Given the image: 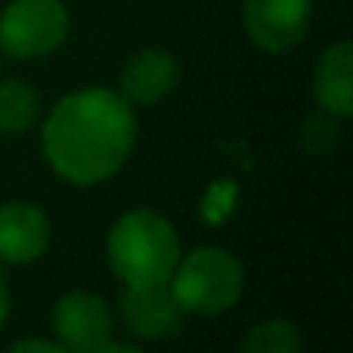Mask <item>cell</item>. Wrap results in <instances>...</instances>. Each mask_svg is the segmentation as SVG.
<instances>
[{"label": "cell", "instance_id": "1", "mask_svg": "<svg viewBox=\"0 0 353 353\" xmlns=\"http://www.w3.org/2000/svg\"><path fill=\"white\" fill-rule=\"evenodd\" d=\"M137 140L128 99L93 87L65 97L43 124V155L68 183L93 186L121 171Z\"/></svg>", "mask_w": 353, "mask_h": 353}, {"label": "cell", "instance_id": "2", "mask_svg": "<svg viewBox=\"0 0 353 353\" xmlns=\"http://www.w3.org/2000/svg\"><path fill=\"white\" fill-rule=\"evenodd\" d=\"M109 263L128 285L168 282L180 261V242L174 226L161 214L140 208L130 211L109 232Z\"/></svg>", "mask_w": 353, "mask_h": 353}, {"label": "cell", "instance_id": "3", "mask_svg": "<svg viewBox=\"0 0 353 353\" xmlns=\"http://www.w3.org/2000/svg\"><path fill=\"white\" fill-rule=\"evenodd\" d=\"M171 292L183 313L217 316L230 310L242 294V267L223 248H199L186 261H176Z\"/></svg>", "mask_w": 353, "mask_h": 353}, {"label": "cell", "instance_id": "4", "mask_svg": "<svg viewBox=\"0 0 353 353\" xmlns=\"http://www.w3.org/2000/svg\"><path fill=\"white\" fill-rule=\"evenodd\" d=\"M68 12L62 0H12L0 12V50L16 59H31L65 41Z\"/></svg>", "mask_w": 353, "mask_h": 353}, {"label": "cell", "instance_id": "5", "mask_svg": "<svg viewBox=\"0 0 353 353\" xmlns=\"http://www.w3.org/2000/svg\"><path fill=\"white\" fill-rule=\"evenodd\" d=\"M310 25V0H245V31L267 53H285Z\"/></svg>", "mask_w": 353, "mask_h": 353}, {"label": "cell", "instance_id": "6", "mask_svg": "<svg viewBox=\"0 0 353 353\" xmlns=\"http://www.w3.org/2000/svg\"><path fill=\"white\" fill-rule=\"evenodd\" d=\"M53 329L68 353H93L112 341V316L97 294L72 292L56 301Z\"/></svg>", "mask_w": 353, "mask_h": 353}, {"label": "cell", "instance_id": "7", "mask_svg": "<svg viewBox=\"0 0 353 353\" xmlns=\"http://www.w3.org/2000/svg\"><path fill=\"white\" fill-rule=\"evenodd\" d=\"M121 316L128 329L149 341H161L180 332L183 325V307L176 304L168 282H152V285H128L121 294Z\"/></svg>", "mask_w": 353, "mask_h": 353}, {"label": "cell", "instance_id": "8", "mask_svg": "<svg viewBox=\"0 0 353 353\" xmlns=\"http://www.w3.org/2000/svg\"><path fill=\"white\" fill-rule=\"evenodd\" d=\"M50 223L47 214L28 201L0 205V261L31 263L47 251Z\"/></svg>", "mask_w": 353, "mask_h": 353}, {"label": "cell", "instance_id": "9", "mask_svg": "<svg viewBox=\"0 0 353 353\" xmlns=\"http://www.w3.org/2000/svg\"><path fill=\"white\" fill-rule=\"evenodd\" d=\"M176 84V62L165 50H143L124 65L121 72V97L128 103L152 105L165 99Z\"/></svg>", "mask_w": 353, "mask_h": 353}, {"label": "cell", "instance_id": "10", "mask_svg": "<svg viewBox=\"0 0 353 353\" xmlns=\"http://www.w3.org/2000/svg\"><path fill=\"white\" fill-rule=\"evenodd\" d=\"M316 99L325 112L347 118L353 112V43L341 41L323 53L313 81Z\"/></svg>", "mask_w": 353, "mask_h": 353}, {"label": "cell", "instance_id": "11", "mask_svg": "<svg viewBox=\"0 0 353 353\" xmlns=\"http://www.w3.org/2000/svg\"><path fill=\"white\" fill-rule=\"evenodd\" d=\"M41 115V97L25 81H0V134H25Z\"/></svg>", "mask_w": 353, "mask_h": 353}, {"label": "cell", "instance_id": "12", "mask_svg": "<svg viewBox=\"0 0 353 353\" xmlns=\"http://www.w3.org/2000/svg\"><path fill=\"white\" fill-rule=\"evenodd\" d=\"M301 332L288 319H267L245 335L242 353H301Z\"/></svg>", "mask_w": 353, "mask_h": 353}, {"label": "cell", "instance_id": "13", "mask_svg": "<svg viewBox=\"0 0 353 353\" xmlns=\"http://www.w3.org/2000/svg\"><path fill=\"white\" fill-rule=\"evenodd\" d=\"M338 140V124L332 118V112H319V115H310L304 124H301V149L310 155H323L335 146Z\"/></svg>", "mask_w": 353, "mask_h": 353}, {"label": "cell", "instance_id": "14", "mask_svg": "<svg viewBox=\"0 0 353 353\" xmlns=\"http://www.w3.org/2000/svg\"><path fill=\"white\" fill-rule=\"evenodd\" d=\"M6 353H68L62 344H53V341H43V338H28V341H19L12 344Z\"/></svg>", "mask_w": 353, "mask_h": 353}, {"label": "cell", "instance_id": "15", "mask_svg": "<svg viewBox=\"0 0 353 353\" xmlns=\"http://www.w3.org/2000/svg\"><path fill=\"white\" fill-rule=\"evenodd\" d=\"M93 353H143V350H137V347H130V344H103L99 350H93Z\"/></svg>", "mask_w": 353, "mask_h": 353}, {"label": "cell", "instance_id": "16", "mask_svg": "<svg viewBox=\"0 0 353 353\" xmlns=\"http://www.w3.org/2000/svg\"><path fill=\"white\" fill-rule=\"evenodd\" d=\"M6 313H10V294H6V285H3V279H0V329H3V323H6Z\"/></svg>", "mask_w": 353, "mask_h": 353}]
</instances>
